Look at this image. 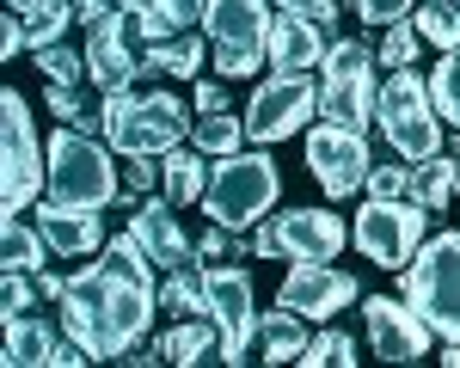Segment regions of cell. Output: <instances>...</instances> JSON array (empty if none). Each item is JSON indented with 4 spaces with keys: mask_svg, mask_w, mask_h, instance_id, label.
<instances>
[{
    "mask_svg": "<svg viewBox=\"0 0 460 368\" xmlns=\"http://www.w3.org/2000/svg\"><path fill=\"white\" fill-rule=\"evenodd\" d=\"M203 147H172V153H160V184H166V197H172L178 209H190V203H203V190H209V160H197Z\"/></svg>",
    "mask_w": 460,
    "mask_h": 368,
    "instance_id": "obj_25",
    "label": "cell"
},
{
    "mask_svg": "<svg viewBox=\"0 0 460 368\" xmlns=\"http://www.w3.org/2000/svg\"><path fill=\"white\" fill-rule=\"evenodd\" d=\"M37 68L49 74V80H62V86H74V80H86V49H68V43H43V49H31Z\"/></svg>",
    "mask_w": 460,
    "mask_h": 368,
    "instance_id": "obj_36",
    "label": "cell"
},
{
    "mask_svg": "<svg viewBox=\"0 0 460 368\" xmlns=\"http://www.w3.org/2000/svg\"><path fill=\"white\" fill-rule=\"evenodd\" d=\"M56 344H62V331L43 326L37 313H25V320H6V344H0V363L6 368H49L56 363Z\"/></svg>",
    "mask_w": 460,
    "mask_h": 368,
    "instance_id": "obj_22",
    "label": "cell"
},
{
    "mask_svg": "<svg viewBox=\"0 0 460 368\" xmlns=\"http://www.w3.org/2000/svg\"><path fill=\"white\" fill-rule=\"evenodd\" d=\"M356 363V344L344 331H314V344L301 350V368H350Z\"/></svg>",
    "mask_w": 460,
    "mask_h": 368,
    "instance_id": "obj_35",
    "label": "cell"
},
{
    "mask_svg": "<svg viewBox=\"0 0 460 368\" xmlns=\"http://www.w3.org/2000/svg\"><path fill=\"white\" fill-rule=\"evenodd\" d=\"M160 350H166V363H221V326H215L209 313H197V320H178L166 337H160Z\"/></svg>",
    "mask_w": 460,
    "mask_h": 368,
    "instance_id": "obj_27",
    "label": "cell"
},
{
    "mask_svg": "<svg viewBox=\"0 0 460 368\" xmlns=\"http://www.w3.org/2000/svg\"><path fill=\"white\" fill-rule=\"evenodd\" d=\"M19 49H31V37H25V19H19V13H6V19H0V56L13 62Z\"/></svg>",
    "mask_w": 460,
    "mask_h": 368,
    "instance_id": "obj_44",
    "label": "cell"
},
{
    "mask_svg": "<svg viewBox=\"0 0 460 368\" xmlns=\"http://www.w3.org/2000/svg\"><path fill=\"white\" fill-rule=\"evenodd\" d=\"M455 166L460 160H442V153L418 160V166H411V203H424L429 215L448 209V197H455Z\"/></svg>",
    "mask_w": 460,
    "mask_h": 368,
    "instance_id": "obj_28",
    "label": "cell"
},
{
    "mask_svg": "<svg viewBox=\"0 0 460 368\" xmlns=\"http://www.w3.org/2000/svg\"><path fill=\"white\" fill-rule=\"evenodd\" d=\"M215 0H123V13H129V25L142 43H160V37H178L190 31V25H203L209 19Z\"/></svg>",
    "mask_w": 460,
    "mask_h": 368,
    "instance_id": "obj_20",
    "label": "cell"
},
{
    "mask_svg": "<svg viewBox=\"0 0 460 368\" xmlns=\"http://www.w3.org/2000/svg\"><path fill=\"white\" fill-rule=\"evenodd\" d=\"M429 92H436L442 123H448V129H460V49H448V56L429 68Z\"/></svg>",
    "mask_w": 460,
    "mask_h": 368,
    "instance_id": "obj_33",
    "label": "cell"
},
{
    "mask_svg": "<svg viewBox=\"0 0 460 368\" xmlns=\"http://www.w3.org/2000/svg\"><path fill=\"white\" fill-rule=\"evenodd\" d=\"M154 252L129 233L105 240V252L93 258L80 276L68 283L62 307V331L93 356V363H123L136 344L147 337L154 313H160V283H154Z\"/></svg>",
    "mask_w": 460,
    "mask_h": 368,
    "instance_id": "obj_1",
    "label": "cell"
},
{
    "mask_svg": "<svg viewBox=\"0 0 460 368\" xmlns=\"http://www.w3.org/2000/svg\"><path fill=\"white\" fill-rule=\"evenodd\" d=\"M319 62H325V37H319V25L283 13V19L270 25V68L277 74H314Z\"/></svg>",
    "mask_w": 460,
    "mask_h": 368,
    "instance_id": "obj_21",
    "label": "cell"
},
{
    "mask_svg": "<svg viewBox=\"0 0 460 368\" xmlns=\"http://www.w3.org/2000/svg\"><path fill=\"white\" fill-rule=\"evenodd\" d=\"M37 227H43V240L56 246V258H93L105 252V221L99 209H68V203H37Z\"/></svg>",
    "mask_w": 460,
    "mask_h": 368,
    "instance_id": "obj_19",
    "label": "cell"
},
{
    "mask_svg": "<svg viewBox=\"0 0 460 368\" xmlns=\"http://www.w3.org/2000/svg\"><path fill=\"white\" fill-rule=\"evenodd\" d=\"M160 307H166L172 320H197V313H209V289H203V276H190V270H166V283H160Z\"/></svg>",
    "mask_w": 460,
    "mask_h": 368,
    "instance_id": "obj_31",
    "label": "cell"
},
{
    "mask_svg": "<svg viewBox=\"0 0 460 368\" xmlns=\"http://www.w3.org/2000/svg\"><path fill=\"white\" fill-rule=\"evenodd\" d=\"M56 258V246L43 240V227L37 221H25V215H6V227H0V270H43Z\"/></svg>",
    "mask_w": 460,
    "mask_h": 368,
    "instance_id": "obj_26",
    "label": "cell"
},
{
    "mask_svg": "<svg viewBox=\"0 0 460 368\" xmlns=\"http://www.w3.org/2000/svg\"><path fill=\"white\" fill-rule=\"evenodd\" d=\"M455 6H460V0H455Z\"/></svg>",
    "mask_w": 460,
    "mask_h": 368,
    "instance_id": "obj_51",
    "label": "cell"
},
{
    "mask_svg": "<svg viewBox=\"0 0 460 368\" xmlns=\"http://www.w3.org/2000/svg\"><path fill=\"white\" fill-rule=\"evenodd\" d=\"M442 363H448V368H460V344H448V350H442Z\"/></svg>",
    "mask_w": 460,
    "mask_h": 368,
    "instance_id": "obj_48",
    "label": "cell"
},
{
    "mask_svg": "<svg viewBox=\"0 0 460 368\" xmlns=\"http://www.w3.org/2000/svg\"><path fill=\"white\" fill-rule=\"evenodd\" d=\"M203 289H209V320L221 326V363H252V344H258V313H252V270L240 264H209L203 270Z\"/></svg>",
    "mask_w": 460,
    "mask_h": 368,
    "instance_id": "obj_13",
    "label": "cell"
},
{
    "mask_svg": "<svg viewBox=\"0 0 460 368\" xmlns=\"http://www.w3.org/2000/svg\"><path fill=\"white\" fill-rule=\"evenodd\" d=\"M154 184H160L154 153H136V160H129V197H136V190H154Z\"/></svg>",
    "mask_w": 460,
    "mask_h": 368,
    "instance_id": "obj_45",
    "label": "cell"
},
{
    "mask_svg": "<svg viewBox=\"0 0 460 368\" xmlns=\"http://www.w3.org/2000/svg\"><path fill=\"white\" fill-rule=\"evenodd\" d=\"M375 123H381V136L399 160H429V153H442V110H436V92H429L424 74L411 68H393V80L381 86V110H375Z\"/></svg>",
    "mask_w": 460,
    "mask_h": 368,
    "instance_id": "obj_8",
    "label": "cell"
},
{
    "mask_svg": "<svg viewBox=\"0 0 460 368\" xmlns=\"http://www.w3.org/2000/svg\"><path fill=\"white\" fill-rule=\"evenodd\" d=\"M319 110V80L314 74H270L246 105V142L270 147V142H288L314 123Z\"/></svg>",
    "mask_w": 460,
    "mask_h": 368,
    "instance_id": "obj_11",
    "label": "cell"
},
{
    "mask_svg": "<svg viewBox=\"0 0 460 368\" xmlns=\"http://www.w3.org/2000/svg\"><path fill=\"white\" fill-rule=\"evenodd\" d=\"M49 197L68 209H111L117 203V147L93 129H56L49 136Z\"/></svg>",
    "mask_w": 460,
    "mask_h": 368,
    "instance_id": "obj_4",
    "label": "cell"
},
{
    "mask_svg": "<svg viewBox=\"0 0 460 368\" xmlns=\"http://www.w3.org/2000/svg\"><path fill=\"white\" fill-rule=\"evenodd\" d=\"M277 13H295V19H314L319 31H325V25L338 19V6H332V0H277Z\"/></svg>",
    "mask_w": 460,
    "mask_h": 368,
    "instance_id": "obj_42",
    "label": "cell"
},
{
    "mask_svg": "<svg viewBox=\"0 0 460 368\" xmlns=\"http://www.w3.org/2000/svg\"><path fill=\"white\" fill-rule=\"evenodd\" d=\"M190 105L203 110V117H221V110H227V86H221V80H197Z\"/></svg>",
    "mask_w": 460,
    "mask_h": 368,
    "instance_id": "obj_43",
    "label": "cell"
},
{
    "mask_svg": "<svg viewBox=\"0 0 460 368\" xmlns=\"http://www.w3.org/2000/svg\"><path fill=\"white\" fill-rule=\"evenodd\" d=\"M270 0H215L203 37H209V56L227 80H246L270 62Z\"/></svg>",
    "mask_w": 460,
    "mask_h": 368,
    "instance_id": "obj_9",
    "label": "cell"
},
{
    "mask_svg": "<svg viewBox=\"0 0 460 368\" xmlns=\"http://www.w3.org/2000/svg\"><path fill=\"white\" fill-rule=\"evenodd\" d=\"M399 294L424 313V326L442 344H460V227L418 246V258L399 270Z\"/></svg>",
    "mask_w": 460,
    "mask_h": 368,
    "instance_id": "obj_5",
    "label": "cell"
},
{
    "mask_svg": "<svg viewBox=\"0 0 460 368\" xmlns=\"http://www.w3.org/2000/svg\"><path fill=\"white\" fill-rule=\"evenodd\" d=\"M307 326H314V320H301L295 307H283V301H277V307L258 320V356H264V363H301V350L314 344V337H307Z\"/></svg>",
    "mask_w": 460,
    "mask_h": 368,
    "instance_id": "obj_24",
    "label": "cell"
},
{
    "mask_svg": "<svg viewBox=\"0 0 460 368\" xmlns=\"http://www.w3.org/2000/svg\"><path fill=\"white\" fill-rule=\"evenodd\" d=\"M0 209L19 215L37 203V190H49V142H37L31 105L13 86L0 92Z\"/></svg>",
    "mask_w": 460,
    "mask_h": 368,
    "instance_id": "obj_6",
    "label": "cell"
},
{
    "mask_svg": "<svg viewBox=\"0 0 460 368\" xmlns=\"http://www.w3.org/2000/svg\"><path fill=\"white\" fill-rule=\"evenodd\" d=\"M190 147H203L209 160L240 153V147H246V117H234V110H221V117H197V123H190Z\"/></svg>",
    "mask_w": 460,
    "mask_h": 368,
    "instance_id": "obj_30",
    "label": "cell"
},
{
    "mask_svg": "<svg viewBox=\"0 0 460 368\" xmlns=\"http://www.w3.org/2000/svg\"><path fill=\"white\" fill-rule=\"evenodd\" d=\"M6 6H13V13H31V6H37V0H6Z\"/></svg>",
    "mask_w": 460,
    "mask_h": 368,
    "instance_id": "obj_49",
    "label": "cell"
},
{
    "mask_svg": "<svg viewBox=\"0 0 460 368\" xmlns=\"http://www.w3.org/2000/svg\"><path fill=\"white\" fill-rule=\"evenodd\" d=\"M375 49L362 37H338L319 62V117L325 123H350V129H368L375 110H381V86H375Z\"/></svg>",
    "mask_w": 460,
    "mask_h": 368,
    "instance_id": "obj_7",
    "label": "cell"
},
{
    "mask_svg": "<svg viewBox=\"0 0 460 368\" xmlns=\"http://www.w3.org/2000/svg\"><path fill=\"white\" fill-rule=\"evenodd\" d=\"M356 276L350 270H332V264H288V276H283V289H277V301L283 307H295L301 320H332L338 307H350L356 301Z\"/></svg>",
    "mask_w": 460,
    "mask_h": 368,
    "instance_id": "obj_16",
    "label": "cell"
},
{
    "mask_svg": "<svg viewBox=\"0 0 460 368\" xmlns=\"http://www.w3.org/2000/svg\"><path fill=\"white\" fill-rule=\"evenodd\" d=\"M411 13H418V0H356V19L362 25H399Z\"/></svg>",
    "mask_w": 460,
    "mask_h": 368,
    "instance_id": "obj_40",
    "label": "cell"
},
{
    "mask_svg": "<svg viewBox=\"0 0 460 368\" xmlns=\"http://www.w3.org/2000/svg\"><path fill=\"white\" fill-rule=\"evenodd\" d=\"M455 190H460V166H455Z\"/></svg>",
    "mask_w": 460,
    "mask_h": 368,
    "instance_id": "obj_50",
    "label": "cell"
},
{
    "mask_svg": "<svg viewBox=\"0 0 460 368\" xmlns=\"http://www.w3.org/2000/svg\"><path fill=\"white\" fill-rule=\"evenodd\" d=\"M424 233H429V209L411 197H368V209H356L350 221L356 252L381 270H405L424 246Z\"/></svg>",
    "mask_w": 460,
    "mask_h": 368,
    "instance_id": "obj_10",
    "label": "cell"
},
{
    "mask_svg": "<svg viewBox=\"0 0 460 368\" xmlns=\"http://www.w3.org/2000/svg\"><path fill=\"white\" fill-rule=\"evenodd\" d=\"M307 172H314L332 197H356L368 190V129H350V123H325L319 117L307 129Z\"/></svg>",
    "mask_w": 460,
    "mask_h": 368,
    "instance_id": "obj_12",
    "label": "cell"
},
{
    "mask_svg": "<svg viewBox=\"0 0 460 368\" xmlns=\"http://www.w3.org/2000/svg\"><path fill=\"white\" fill-rule=\"evenodd\" d=\"M252 246L234 233V227H221V221H209V233H197V258L203 264H227V258H246Z\"/></svg>",
    "mask_w": 460,
    "mask_h": 368,
    "instance_id": "obj_38",
    "label": "cell"
},
{
    "mask_svg": "<svg viewBox=\"0 0 460 368\" xmlns=\"http://www.w3.org/2000/svg\"><path fill=\"white\" fill-rule=\"evenodd\" d=\"M368 197H411V172L405 166H375L368 172Z\"/></svg>",
    "mask_w": 460,
    "mask_h": 368,
    "instance_id": "obj_41",
    "label": "cell"
},
{
    "mask_svg": "<svg viewBox=\"0 0 460 368\" xmlns=\"http://www.w3.org/2000/svg\"><path fill=\"white\" fill-rule=\"evenodd\" d=\"M129 13H123V0L117 6H105L99 19H86V80L99 86V92H123L136 74H142V62H136V49H129Z\"/></svg>",
    "mask_w": 460,
    "mask_h": 368,
    "instance_id": "obj_14",
    "label": "cell"
},
{
    "mask_svg": "<svg viewBox=\"0 0 460 368\" xmlns=\"http://www.w3.org/2000/svg\"><path fill=\"white\" fill-rule=\"evenodd\" d=\"M43 105L56 110V123H68V129H105V110H86V105H80V92L62 86V80H49Z\"/></svg>",
    "mask_w": 460,
    "mask_h": 368,
    "instance_id": "obj_34",
    "label": "cell"
},
{
    "mask_svg": "<svg viewBox=\"0 0 460 368\" xmlns=\"http://www.w3.org/2000/svg\"><path fill=\"white\" fill-rule=\"evenodd\" d=\"M172 209H178L172 197H147V203H136V221H129L136 240L154 252L160 270H184V264H197V240H184V227H178Z\"/></svg>",
    "mask_w": 460,
    "mask_h": 368,
    "instance_id": "obj_18",
    "label": "cell"
},
{
    "mask_svg": "<svg viewBox=\"0 0 460 368\" xmlns=\"http://www.w3.org/2000/svg\"><path fill=\"white\" fill-rule=\"evenodd\" d=\"M362 313H368V344H375L381 363H424L429 356V337H436V331L424 326V313H418L405 294H399V301L375 294Z\"/></svg>",
    "mask_w": 460,
    "mask_h": 368,
    "instance_id": "obj_15",
    "label": "cell"
},
{
    "mask_svg": "<svg viewBox=\"0 0 460 368\" xmlns=\"http://www.w3.org/2000/svg\"><path fill=\"white\" fill-rule=\"evenodd\" d=\"M277 240H283L288 264H332V258L344 252L350 227L332 215V209H283L277 215Z\"/></svg>",
    "mask_w": 460,
    "mask_h": 368,
    "instance_id": "obj_17",
    "label": "cell"
},
{
    "mask_svg": "<svg viewBox=\"0 0 460 368\" xmlns=\"http://www.w3.org/2000/svg\"><path fill=\"white\" fill-rule=\"evenodd\" d=\"M203 62H209V37H197V31L142 43V74H178V80H197Z\"/></svg>",
    "mask_w": 460,
    "mask_h": 368,
    "instance_id": "obj_23",
    "label": "cell"
},
{
    "mask_svg": "<svg viewBox=\"0 0 460 368\" xmlns=\"http://www.w3.org/2000/svg\"><path fill=\"white\" fill-rule=\"evenodd\" d=\"M19 19H25L31 49H43V43H62V31L80 19V6H74V0H37L31 13H19Z\"/></svg>",
    "mask_w": 460,
    "mask_h": 368,
    "instance_id": "obj_32",
    "label": "cell"
},
{
    "mask_svg": "<svg viewBox=\"0 0 460 368\" xmlns=\"http://www.w3.org/2000/svg\"><path fill=\"white\" fill-rule=\"evenodd\" d=\"M411 25H418V37H424L429 49H460V6L455 0H418V13H411Z\"/></svg>",
    "mask_w": 460,
    "mask_h": 368,
    "instance_id": "obj_29",
    "label": "cell"
},
{
    "mask_svg": "<svg viewBox=\"0 0 460 368\" xmlns=\"http://www.w3.org/2000/svg\"><path fill=\"white\" fill-rule=\"evenodd\" d=\"M283 197V172L264 147H240V153H221L209 172V190H203V209L209 221L234 227V233H252L258 221L277 209Z\"/></svg>",
    "mask_w": 460,
    "mask_h": 368,
    "instance_id": "obj_2",
    "label": "cell"
},
{
    "mask_svg": "<svg viewBox=\"0 0 460 368\" xmlns=\"http://www.w3.org/2000/svg\"><path fill=\"white\" fill-rule=\"evenodd\" d=\"M68 283H74V276H62V270H49V264L37 270V294H49V301H62V294H68Z\"/></svg>",
    "mask_w": 460,
    "mask_h": 368,
    "instance_id": "obj_47",
    "label": "cell"
},
{
    "mask_svg": "<svg viewBox=\"0 0 460 368\" xmlns=\"http://www.w3.org/2000/svg\"><path fill=\"white\" fill-rule=\"evenodd\" d=\"M418 43H424V37H418V25H411V19H399V25H381V49H375V56H381L387 68H411Z\"/></svg>",
    "mask_w": 460,
    "mask_h": 368,
    "instance_id": "obj_37",
    "label": "cell"
},
{
    "mask_svg": "<svg viewBox=\"0 0 460 368\" xmlns=\"http://www.w3.org/2000/svg\"><path fill=\"white\" fill-rule=\"evenodd\" d=\"M252 258H283V240H277V221H258V227H252Z\"/></svg>",
    "mask_w": 460,
    "mask_h": 368,
    "instance_id": "obj_46",
    "label": "cell"
},
{
    "mask_svg": "<svg viewBox=\"0 0 460 368\" xmlns=\"http://www.w3.org/2000/svg\"><path fill=\"white\" fill-rule=\"evenodd\" d=\"M25 276H31V270H6V276H0V320H25L37 307V289Z\"/></svg>",
    "mask_w": 460,
    "mask_h": 368,
    "instance_id": "obj_39",
    "label": "cell"
},
{
    "mask_svg": "<svg viewBox=\"0 0 460 368\" xmlns=\"http://www.w3.org/2000/svg\"><path fill=\"white\" fill-rule=\"evenodd\" d=\"M105 142L123 153V160H136V153H172V147L190 142V117L178 105L172 92H105Z\"/></svg>",
    "mask_w": 460,
    "mask_h": 368,
    "instance_id": "obj_3",
    "label": "cell"
}]
</instances>
